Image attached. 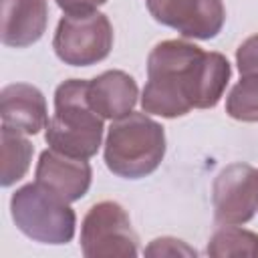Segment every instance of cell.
<instances>
[{
	"mask_svg": "<svg viewBox=\"0 0 258 258\" xmlns=\"http://www.w3.org/2000/svg\"><path fill=\"white\" fill-rule=\"evenodd\" d=\"M230 75L232 67L222 52H208L187 40H161L147 56L141 109L165 119L212 109L224 97Z\"/></svg>",
	"mask_w": 258,
	"mask_h": 258,
	"instance_id": "cell-1",
	"label": "cell"
},
{
	"mask_svg": "<svg viewBox=\"0 0 258 258\" xmlns=\"http://www.w3.org/2000/svg\"><path fill=\"white\" fill-rule=\"evenodd\" d=\"M103 131V117L89 103V81H62L54 91V115L44 129L48 147L71 157L91 159L101 147Z\"/></svg>",
	"mask_w": 258,
	"mask_h": 258,
	"instance_id": "cell-2",
	"label": "cell"
},
{
	"mask_svg": "<svg viewBox=\"0 0 258 258\" xmlns=\"http://www.w3.org/2000/svg\"><path fill=\"white\" fill-rule=\"evenodd\" d=\"M107 169L123 179H141L153 173L165 155L163 127L143 113H129L111 121L103 143Z\"/></svg>",
	"mask_w": 258,
	"mask_h": 258,
	"instance_id": "cell-3",
	"label": "cell"
},
{
	"mask_svg": "<svg viewBox=\"0 0 258 258\" xmlns=\"http://www.w3.org/2000/svg\"><path fill=\"white\" fill-rule=\"evenodd\" d=\"M10 216L16 228L40 244H69L75 238L77 214L56 194L40 183H26L10 198Z\"/></svg>",
	"mask_w": 258,
	"mask_h": 258,
	"instance_id": "cell-4",
	"label": "cell"
},
{
	"mask_svg": "<svg viewBox=\"0 0 258 258\" xmlns=\"http://www.w3.org/2000/svg\"><path fill=\"white\" fill-rule=\"evenodd\" d=\"M52 48L64 64H97L105 60L113 48V26L99 10L87 14H64L56 24Z\"/></svg>",
	"mask_w": 258,
	"mask_h": 258,
	"instance_id": "cell-5",
	"label": "cell"
},
{
	"mask_svg": "<svg viewBox=\"0 0 258 258\" xmlns=\"http://www.w3.org/2000/svg\"><path fill=\"white\" fill-rule=\"evenodd\" d=\"M137 242L129 214L117 202H99L83 218L81 252L87 258H133L139 254Z\"/></svg>",
	"mask_w": 258,
	"mask_h": 258,
	"instance_id": "cell-6",
	"label": "cell"
},
{
	"mask_svg": "<svg viewBox=\"0 0 258 258\" xmlns=\"http://www.w3.org/2000/svg\"><path fill=\"white\" fill-rule=\"evenodd\" d=\"M214 218L220 226H240L258 210V169L250 163L226 165L212 183Z\"/></svg>",
	"mask_w": 258,
	"mask_h": 258,
	"instance_id": "cell-7",
	"label": "cell"
},
{
	"mask_svg": "<svg viewBox=\"0 0 258 258\" xmlns=\"http://www.w3.org/2000/svg\"><path fill=\"white\" fill-rule=\"evenodd\" d=\"M145 6L153 20L185 38H216L226 22L222 0H145Z\"/></svg>",
	"mask_w": 258,
	"mask_h": 258,
	"instance_id": "cell-8",
	"label": "cell"
},
{
	"mask_svg": "<svg viewBox=\"0 0 258 258\" xmlns=\"http://www.w3.org/2000/svg\"><path fill=\"white\" fill-rule=\"evenodd\" d=\"M93 179V169L87 159L71 157L54 149H44L38 157L34 181L46 187L48 191L56 194L64 202H77L81 200Z\"/></svg>",
	"mask_w": 258,
	"mask_h": 258,
	"instance_id": "cell-9",
	"label": "cell"
},
{
	"mask_svg": "<svg viewBox=\"0 0 258 258\" xmlns=\"http://www.w3.org/2000/svg\"><path fill=\"white\" fill-rule=\"evenodd\" d=\"M0 117L2 125H8L24 135H36L48 125L46 99L42 91L28 83H12L0 91Z\"/></svg>",
	"mask_w": 258,
	"mask_h": 258,
	"instance_id": "cell-10",
	"label": "cell"
},
{
	"mask_svg": "<svg viewBox=\"0 0 258 258\" xmlns=\"http://www.w3.org/2000/svg\"><path fill=\"white\" fill-rule=\"evenodd\" d=\"M0 38L4 46L26 48L42 38L48 24L46 0H0Z\"/></svg>",
	"mask_w": 258,
	"mask_h": 258,
	"instance_id": "cell-11",
	"label": "cell"
},
{
	"mask_svg": "<svg viewBox=\"0 0 258 258\" xmlns=\"http://www.w3.org/2000/svg\"><path fill=\"white\" fill-rule=\"evenodd\" d=\"M139 89L125 71H105L89 81V103L103 119H121L133 113Z\"/></svg>",
	"mask_w": 258,
	"mask_h": 258,
	"instance_id": "cell-12",
	"label": "cell"
},
{
	"mask_svg": "<svg viewBox=\"0 0 258 258\" xmlns=\"http://www.w3.org/2000/svg\"><path fill=\"white\" fill-rule=\"evenodd\" d=\"M0 153H2V169H0V185L10 187L20 181L32 161L34 147L24 137L22 131H16L8 125L0 129Z\"/></svg>",
	"mask_w": 258,
	"mask_h": 258,
	"instance_id": "cell-13",
	"label": "cell"
},
{
	"mask_svg": "<svg viewBox=\"0 0 258 258\" xmlns=\"http://www.w3.org/2000/svg\"><path fill=\"white\" fill-rule=\"evenodd\" d=\"M206 252L208 256H216V258L258 256V234L232 224L222 226L212 234Z\"/></svg>",
	"mask_w": 258,
	"mask_h": 258,
	"instance_id": "cell-14",
	"label": "cell"
},
{
	"mask_svg": "<svg viewBox=\"0 0 258 258\" xmlns=\"http://www.w3.org/2000/svg\"><path fill=\"white\" fill-rule=\"evenodd\" d=\"M226 113L244 123H258V75H240L226 97Z\"/></svg>",
	"mask_w": 258,
	"mask_h": 258,
	"instance_id": "cell-15",
	"label": "cell"
},
{
	"mask_svg": "<svg viewBox=\"0 0 258 258\" xmlns=\"http://www.w3.org/2000/svg\"><path fill=\"white\" fill-rule=\"evenodd\" d=\"M145 256H198V252L177 238L163 236V238H155L145 248Z\"/></svg>",
	"mask_w": 258,
	"mask_h": 258,
	"instance_id": "cell-16",
	"label": "cell"
},
{
	"mask_svg": "<svg viewBox=\"0 0 258 258\" xmlns=\"http://www.w3.org/2000/svg\"><path fill=\"white\" fill-rule=\"evenodd\" d=\"M236 64L240 75H258V34L248 36L236 48Z\"/></svg>",
	"mask_w": 258,
	"mask_h": 258,
	"instance_id": "cell-17",
	"label": "cell"
},
{
	"mask_svg": "<svg viewBox=\"0 0 258 258\" xmlns=\"http://www.w3.org/2000/svg\"><path fill=\"white\" fill-rule=\"evenodd\" d=\"M54 2L64 14H87V12H95L107 0H54Z\"/></svg>",
	"mask_w": 258,
	"mask_h": 258,
	"instance_id": "cell-18",
	"label": "cell"
}]
</instances>
